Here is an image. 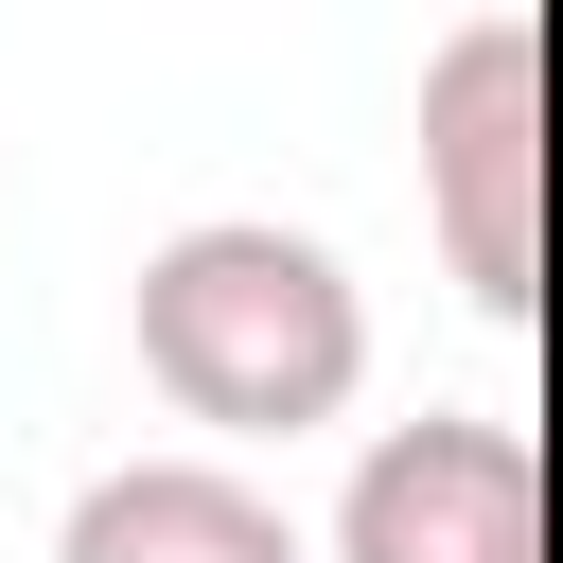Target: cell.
I'll return each mask as SVG.
<instances>
[{
    "label": "cell",
    "mask_w": 563,
    "mask_h": 563,
    "mask_svg": "<svg viewBox=\"0 0 563 563\" xmlns=\"http://www.w3.org/2000/svg\"><path fill=\"white\" fill-rule=\"evenodd\" d=\"M123 334H141V387L211 440H317L352 387H369V299L317 229L282 211H194L141 246L123 282Z\"/></svg>",
    "instance_id": "1"
},
{
    "label": "cell",
    "mask_w": 563,
    "mask_h": 563,
    "mask_svg": "<svg viewBox=\"0 0 563 563\" xmlns=\"http://www.w3.org/2000/svg\"><path fill=\"white\" fill-rule=\"evenodd\" d=\"M422 211L475 317L545 299V35L528 18H457L422 53Z\"/></svg>",
    "instance_id": "2"
},
{
    "label": "cell",
    "mask_w": 563,
    "mask_h": 563,
    "mask_svg": "<svg viewBox=\"0 0 563 563\" xmlns=\"http://www.w3.org/2000/svg\"><path fill=\"white\" fill-rule=\"evenodd\" d=\"M334 563H545V457L493 405H422L352 457Z\"/></svg>",
    "instance_id": "3"
},
{
    "label": "cell",
    "mask_w": 563,
    "mask_h": 563,
    "mask_svg": "<svg viewBox=\"0 0 563 563\" xmlns=\"http://www.w3.org/2000/svg\"><path fill=\"white\" fill-rule=\"evenodd\" d=\"M53 563H317V545L246 457H106L53 528Z\"/></svg>",
    "instance_id": "4"
}]
</instances>
